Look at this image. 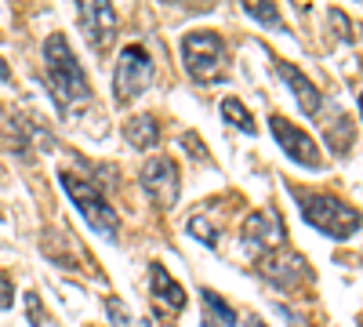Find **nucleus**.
<instances>
[{"label":"nucleus","mask_w":363,"mask_h":327,"mask_svg":"<svg viewBox=\"0 0 363 327\" xmlns=\"http://www.w3.org/2000/svg\"><path fill=\"white\" fill-rule=\"evenodd\" d=\"M294 196L301 207V218L323 236H330V240H349V236L359 233V211L342 196L335 193H294Z\"/></svg>","instance_id":"4"},{"label":"nucleus","mask_w":363,"mask_h":327,"mask_svg":"<svg viewBox=\"0 0 363 327\" xmlns=\"http://www.w3.org/2000/svg\"><path fill=\"white\" fill-rule=\"evenodd\" d=\"M15 306V284L8 273H0V309H11Z\"/></svg>","instance_id":"20"},{"label":"nucleus","mask_w":363,"mask_h":327,"mask_svg":"<svg viewBox=\"0 0 363 327\" xmlns=\"http://www.w3.org/2000/svg\"><path fill=\"white\" fill-rule=\"evenodd\" d=\"M186 229H189V236H193V240H200L203 248H215V244H218V226L211 222L207 215H193Z\"/></svg>","instance_id":"17"},{"label":"nucleus","mask_w":363,"mask_h":327,"mask_svg":"<svg viewBox=\"0 0 363 327\" xmlns=\"http://www.w3.org/2000/svg\"><path fill=\"white\" fill-rule=\"evenodd\" d=\"M58 182H62L66 196L73 200V207L80 211V218L87 222V229L102 236V240H116L120 236V218H116V207L106 200L102 186L95 178H80L73 171H62L58 174Z\"/></svg>","instance_id":"2"},{"label":"nucleus","mask_w":363,"mask_h":327,"mask_svg":"<svg viewBox=\"0 0 363 327\" xmlns=\"http://www.w3.org/2000/svg\"><path fill=\"white\" fill-rule=\"evenodd\" d=\"M142 189L157 207H174L178 193H182V178H178V164L171 157H149L142 167Z\"/></svg>","instance_id":"8"},{"label":"nucleus","mask_w":363,"mask_h":327,"mask_svg":"<svg viewBox=\"0 0 363 327\" xmlns=\"http://www.w3.org/2000/svg\"><path fill=\"white\" fill-rule=\"evenodd\" d=\"M240 236H244V248L251 255H272L284 248V222L277 211H269V207H262V211H251L244 218V226H240Z\"/></svg>","instance_id":"9"},{"label":"nucleus","mask_w":363,"mask_h":327,"mask_svg":"<svg viewBox=\"0 0 363 327\" xmlns=\"http://www.w3.org/2000/svg\"><path fill=\"white\" fill-rule=\"evenodd\" d=\"M44 73H48V87L62 113H73L77 106L91 102V80L84 66L77 62L66 33H51L44 40Z\"/></svg>","instance_id":"1"},{"label":"nucleus","mask_w":363,"mask_h":327,"mask_svg":"<svg viewBox=\"0 0 363 327\" xmlns=\"http://www.w3.org/2000/svg\"><path fill=\"white\" fill-rule=\"evenodd\" d=\"M269 131H272V138L280 142V150L287 153L291 164H301V167H309V171H320V167H323V153H320L316 138L306 135L301 128H294L287 116L272 113V116H269Z\"/></svg>","instance_id":"6"},{"label":"nucleus","mask_w":363,"mask_h":327,"mask_svg":"<svg viewBox=\"0 0 363 327\" xmlns=\"http://www.w3.org/2000/svg\"><path fill=\"white\" fill-rule=\"evenodd\" d=\"M277 62V73L284 77V84L291 87V95H294V102H298V109L306 113V116H320V109H323V95H320V87L301 73L298 66H291V62H284V58H272Z\"/></svg>","instance_id":"12"},{"label":"nucleus","mask_w":363,"mask_h":327,"mask_svg":"<svg viewBox=\"0 0 363 327\" xmlns=\"http://www.w3.org/2000/svg\"><path fill=\"white\" fill-rule=\"evenodd\" d=\"M106 316L113 327H138V320L131 316L128 302H120V299H106Z\"/></svg>","instance_id":"18"},{"label":"nucleus","mask_w":363,"mask_h":327,"mask_svg":"<svg viewBox=\"0 0 363 327\" xmlns=\"http://www.w3.org/2000/svg\"><path fill=\"white\" fill-rule=\"evenodd\" d=\"M149 84H153V55L142 44H124L116 55V70H113V102L131 106Z\"/></svg>","instance_id":"5"},{"label":"nucleus","mask_w":363,"mask_h":327,"mask_svg":"<svg viewBox=\"0 0 363 327\" xmlns=\"http://www.w3.org/2000/svg\"><path fill=\"white\" fill-rule=\"evenodd\" d=\"M330 22L338 26V37H342V40H349V44L356 40V37H352V22H345V11H338V8H330Z\"/></svg>","instance_id":"21"},{"label":"nucleus","mask_w":363,"mask_h":327,"mask_svg":"<svg viewBox=\"0 0 363 327\" xmlns=\"http://www.w3.org/2000/svg\"><path fill=\"white\" fill-rule=\"evenodd\" d=\"M244 11H247L255 22H262L265 29H277V33H284V18H280V8H277V4H255V0H247Z\"/></svg>","instance_id":"16"},{"label":"nucleus","mask_w":363,"mask_h":327,"mask_svg":"<svg viewBox=\"0 0 363 327\" xmlns=\"http://www.w3.org/2000/svg\"><path fill=\"white\" fill-rule=\"evenodd\" d=\"M182 66L196 84H222L229 80V51L225 40L211 29H189L182 37Z\"/></svg>","instance_id":"3"},{"label":"nucleus","mask_w":363,"mask_h":327,"mask_svg":"<svg viewBox=\"0 0 363 327\" xmlns=\"http://www.w3.org/2000/svg\"><path fill=\"white\" fill-rule=\"evenodd\" d=\"M124 138L128 145H135V150H157L160 145V124H157V116H131V121L124 124Z\"/></svg>","instance_id":"13"},{"label":"nucleus","mask_w":363,"mask_h":327,"mask_svg":"<svg viewBox=\"0 0 363 327\" xmlns=\"http://www.w3.org/2000/svg\"><path fill=\"white\" fill-rule=\"evenodd\" d=\"M247 327H265V323H262L258 316H251V320H247Z\"/></svg>","instance_id":"24"},{"label":"nucleus","mask_w":363,"mask_h":327,"mask_svg":"<svg viewBox=\"0 0 363 327\" xmlns=\"http://www.w3.org/2000/svg\"><path fill=\"white\" fill-rule=\"evenodd\" d=\"M26 316H29V323H33V327L44 323V306H40V294L37 291L26 294Z\"/></svg>","instance_id":"19"},{"label":"nucleus","mask_w":363,"mask_h":327,"mask_svg":"<svg viewBox=\"0 0 363 327\" xmlns=\"http://www.w3.org/2000/svg\"><path fill=\"white\" fill-rule=\"evenodd\" d=\"M0 80H4V84H11V66L4 62V55H0Z\"/></svg>","instance_id":"23"},{"label":"nucleus","mask_w":363,"mask_h":327,"mask_svg":"<svg viewBox=\"0 0 363 327\" xmlns=\"http://www.w3.org/2000/svg\"><path fill=\"white\" fill-rule=\"evenodd\" d=\"M200 299H203V306H207V313L215 316L211 323H218V327H236V309L222 299V294H215V291H200Z\"/></svg>","instance_id":"15"},{"label":"nucleus","mask_w":363,"mask_h":327,"mask_svg":"<svg viewBox=\"0 0 363 327\" xmlns=\"http://www.w3.org/2000/svg\"><path fill=\"white\" fill-rule=\"evenodd\" d=\"M222 121H225V124H233L236 131H244V135H258V124H255V116L247 113V106L240 102L236 95L222 99Z\"/></svg>","instance_id":"14"},{"label":"nucleus","mask_w":363,"mask_h":327,"mask_svg":"<svg viewBox=\"0 0 363 327\" xmlns=\"http://www.w3.org/2000/svg\"><path fill=\"white\" fill-rule=\"evenodd\" d=\"M149 309L160 323H171L186 309V287H182L160 262H149Z\"/></svg>","instance_id":"7"},{"label":"nucleus","mask_w":363,"mask_h":327,"mask_svg":"<svg viewBox=\"0 0 363 327\" xmlns=\"http://www.w3.org/2000/svg\"><path fill=\"white\" fill-rule=\"evenodd\" d=\"M80 11V26H84V37L95 44L99 51L109 48V40L116 37V8L106 4V0H87V4H77Z\"/></svg>","instance_id":"10"},{"label":"nucleus","mask_w":363,"mask_h":327,"mask_svg":"<svg viewBox=\"0 0 363 327\" xmlns=\"http://www.w3.org/2000/svg\"><path fill=\"white\" fill-rule=\"evenodd\" d=\"M182 145H189V153H193L196 160H207V145L200 142V135H193V131H186V135H182Z\"/></svg>","instance_id":"22"},{"label":"nucleus","mask_w":363,"mask_h":327,"mask_svg":"<svg viewBox=\"0 0 363 327\" xmlns=\"http://www.w3.org/2000/svg\"><path fill=\"white\" fill-rule=\"evenodd\" d=\"M262 277L269 280V284H277V287H284V291H294V284L298 280H306L309 277V265L301 262L298 255H291V251H272V255H262Z\"/></svg>","instance_id":"11"}]
</instances>
